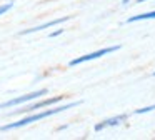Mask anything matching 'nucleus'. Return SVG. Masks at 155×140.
I'll return each mask as SVG.
<instances>
[{
  "mask_svg": "<svg viewBox=\"0 0 155 140\" xmlns=\"http://www.w3.org/2000/svg\"><path fill=\"white\" fill-rule=\"evenodd\" d=\"M80 103H82L80 100H77V102H70V103H65V105H55L54 108H47V110H44V112H38V113H32V115H27V117H24V118L17 120V122L7 123V125L0 127V130H2V132H8V130L22 128V127H27V125H30V123H34V122H38V120L47 118V117L57 115V113L65 112V110H68V108H74V107L80 105Z\"/></svg>",
  "mask_w": 155,
  "mask_h": 140,
  "instance_id": "nucleus-1",
  "label": "nucleus"
},
{
  "mask_svg": "<svg viewBox=\"0 0 155 140\" xmlns=\"http://www.w3.org/2000/svg\"><path fill=\"white\" fill-rule=\"evenodd\" d=\"M67 98V95H57V97H48V98H44V100H38V102H34L30 105H27L25 108H20V110H14L12 115H18V113H32V112H37L40 108H45V107H52V105H57L60 103L62 100Z\"/></svg>",
  "mask_w": 155,
  "mask_h": 140,
  "instance_id": "nucleus-2",
  "label": "nucleus"
},
{
  "mask_svg": "<svg viewBox=\"0 0 155 140\" xmlns=\"http://www.w3.org/2000/svg\"><path fill=\"white\" fill-rule=\"evenodd\" d=\"M44 95H47V88H40V90H35V92L25 93V95L15 97V98H12V100H7V102L0 103V108H8V107H15V105H22V103L34 102V100H38Z\"/></svg>",
  "mask_w": 155,
  "mask_h": 140,
  "instance_id": "nucleus-3",
  "label": "nucleus"
},
{
  "mask_svg": "<svg viewBox=\"0 0 155 140\" xmlns=\"http://www.w3.org/2000/svg\"><path fill=\"white\" fill-rule=\"evenodd\" d=\"M120 48H122L120 45L105 47V48L95 50V52H90V53H87V55H82V57H78V58H74V60H70V62H68V65H70V67L80 65V63H85V62H90V60L100 58V57H104V55H108V53H112V52H117V50H120Z\"/></svg>",
  "mask_w": 155,
  "mask_h": 140,
  "instance_id": "nucleus-4",
  "label": "nucleus"
},
{
  "mask_svg": "<svg viewBox=\"0 0 155 140\" xmlns=\"http://www.w3.org/2000/svg\"><path fill=\"white\" fill-rule=\"evenodd\" d=\"M127 118H128L127 113H122V115H117V117H110V118H105V120H102V122H98L97 125L94 127V130L95 132H102V130L108 128V127H117V125H120V123H124Z\"/></svg>",
  "mask_w": 155,
  "mask_h": 140,
  "instance_id": "nucleus-5",
  "label": "nucleus"
},
{
  "mask_svg": "<svg viewBox=\"0 0 155 140\" xmlns=\"http://www.w3.org/2000/svg\"><path fill=\"white\" fill-rule=\"evenodd\" d=\"M72 17L70 15H65V17H60V18H55V20H50L47 23H42V25H37V27H32V28H27V30H22L18 35H30V33H35V32H42L44 28H48V27H54V25H60L64 22H68Z\"/></svg>",
  "mask_w": 155,
  "mask_h": 140,
  "instance_id": "nucleus-6",
  "label": "nucleus"
},
{
  "mask_svg": "<svg viewBox=\"0 0 155 140\" xmlns=\"http://www.w3.org/2000/svg\"><path fill=\"white\" fill-rule=\"evenodd\" d=\"M150 18H155V10H152V12H147V13H140V15L130 17V18H127V23L140 22V20H150Z\"/></svg>",
  "mask_w": 155,
  "mask_h": 140,
  "instance_id": "nucleus-7",
  "label": "nucleus"
},
{
  "mask_svg": "<svg viewBox=\"0 0 155 140\" xmlns=\"http://www.w3.org/2000/svg\"><path fill=\"white\" fill-rule=\"evenodd\" d=\"M152 110H155V105H148V107H143V108H137L134 113H135V115H142V113L152 112Z\"/></svg>",
  "mask_w": 155,
  "mask_h": 140,
  "instance_id": "nucleus-8",
  "label": "nucleus"
},
{
  "mask_svg": "<svg viewBox=\"0 0 155 140\" xmlns=\"http://www.w3.org/2000/svg\"><path fill=\"white\" fill-rule=\"evenodd\" d=\"M14 7V2H7V3H4V5H0V15H4V13H7L8 10Z\"/></svg>",
  "mask_w": 155,
  "mask_h": 140,
  "instance_id": "nucleus-9",
  "label": "nucleus"
},
{
  "mask_svg": "<svg viewBox=\"0 0 155 140\" xmlns=\"http://www.w3.org/2000/svg\"><path fill=\"white\" fill-rule=\"evenodd\" d=\"M62 33H64V28H58V30H55V32H52L50 37L54 38V37H58V35H62Z\"/></svg>",
  "mask_w": 155,
  "mask_h": 140,
  "instance_id": "nucleus-10",
  "label": "nucleus"
},
{
  "mask_svg": "<svg viewBox=\"0 0 155 140\" xmlns=\"http://www.w3.org/2000/svg\"><path fill=\"white\" fill-rule=\"evenodd\" d=\"M142 2H147V0H137L135 3H142Z\"/></svg>",
  "mask_w": 155,
  "mask_h": 140,
  "instance_id": "nucleus-11",
  "label": "nucleus"
},
{
  "mask_svg": "<svg viewBox=\"0 0 155 140\" xmlns=\"http://www.w3.org/2000/svg\"><path fill=\"white\" fill-rule=\"evenodd\" d=\"M153 77H155V72H153Z\"/></svg>",
  "mask_w": 155,
  "mask_h": 140,
  "instance_id": "nucleus-12",
  "label": "nucleus"
}]
</instances>
